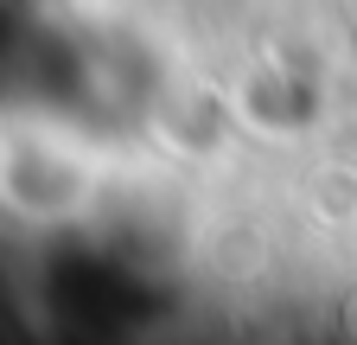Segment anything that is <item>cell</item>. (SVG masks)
Here are the masks:
<instances>
[{
	"mask_svg": "<svg viewBox=\"0 0 357 345\" xmlns=\"http://www.w3.org/2000/svg\"><path fill=\"white\" fill-rule=\"evenodd\" d=\"M102 192V166L64 135L20 128L0 141V205L20 224H77Z\"/></svg>",
	"mask_w": 357,
	"mask_h": 345,
	"instance_id": "obj_1",
	"label": "cell"
}]
</instances>
